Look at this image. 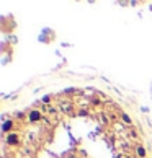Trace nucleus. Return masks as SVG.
I'll return each instance as SVG.
<instances>
[{"label":"nucleus","mask_w":152,"mask_h":158,"mask_svg":"<svg viewBox=\"0 0 152 158\" xmlns=\"http://www.w3.org/2000/svg\"><path fill=\"white\" fill-rule=\"evenodd\" d=\"M39 118H41L39 111H31V114H30V119H31V121H38Z\"/></svg>","instance_id":"1"},{"label":"nucleus","mask_w":152,"mask_h":158,"mask_svg":"<svg viewBox=\"0 0 152 158\" xmlns=\"http://www.w3.org/2000/svg\"><path fill=\"white\" fill-rule=\"evenodd\" d=\"M16 139H18L16 135H10V137H8V142H10V143H16V142H18Z\"/></svg>","instance_id":"2"},{"label":"nucleus","mask_w":152,"mask_h":158,"mask_svg":"<svg viewBox=\"0 0 152 158\" xmlns=\"http://www.w3.org/2000/svg\"><path fill=\"white\" fill-rule=\"evenodd\" d=\"M137 155H139V157H146V150H144L142 147H141V148H137Z\"/></svg>","instance_id":"3"}]
</instances>
